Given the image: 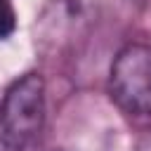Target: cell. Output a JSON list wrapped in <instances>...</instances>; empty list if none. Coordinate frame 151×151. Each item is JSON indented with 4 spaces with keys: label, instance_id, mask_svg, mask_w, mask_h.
<instances>
[{
    "label": "cell",
    "instance_id": "1",
    "mask_svg": "<svg viewBox=\"0 0 151 151\" xmlns=\"http://www.w3.org/2000/svg\"><path fill=\"white\" fill-rule=\"evenodd\" d=\"M45 125V83L40 73L17 78L0 104V151H31Z\"/></svg>",
    "mask_w": 151,
    "mask_h": 151
},
{
    "label": "cell",
    "instance_id": "2",
    "mask_svg": "<svg viewBox=\"0 0 151 151\" xmlns=\"http://www.w3.org/2000/svg\"><path fill=\"white\" fill-rule=\"evenodd\" d=\"M111 101L130 116H151V47L125 45L109 71Z\"/></svg>",
    "mask_w": 151,
    "mask_h": 151
},
{
    "label": "cell",
    "instance_id": "3",
    "mask_svg": "<svg viewBox=\"0 0 151 151\" xmlns=\"http://www.w3.org/2000/svg\"><path fill=\"white\" fill-rule=\"evenodd\" d=\"M17 28V12L12 0H0V40H7Z\"/></svg>",
    "mask_w": 151,
    "mask_h": 151
},
{
    "label": "cell",
    "instance_id": "4",
    "mask_svg": "<svg viewBox=\"0 0 151 151\" xmlns=\"http://www.w3.org/2000/svg\"><path fill=\"white\" fill-rule=\"evenodd\" d=\"M132 151H151V130H146L144 134H139L137 137V142H134V149Z\"/></svg>",
    "mask_w": 151,
    "mask_h": 151
}]
</instances>
